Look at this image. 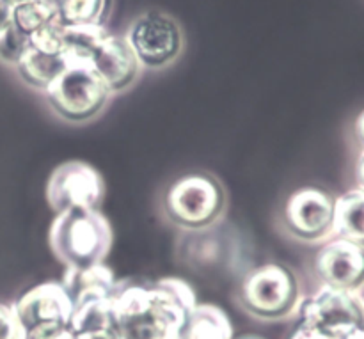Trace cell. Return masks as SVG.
<instances>
[{
	"label": "cell",
	"mask_w": 364,
	"mask_h": 339,
	"mask_svg": "<svg viewBox=\"0 0 364 339\" xmlns=\"http://www.w3.org/2000/svg\"><path fill=\"white\" fill-rule=\"evenodd\" d=\"M196 306L194 288L180 277H162L153 284L124 281L114 301V325L121 339H181Z\"/></svg>",
	"instance_id": "1"
},
{
	"label": "cell",
	"mask_w": 364,
	"mask_h": 339,
	"mask_svg": "<svg viewBox=\"0 0 364 339\" xmlns=\"http://www.w3.org/2000/svg\"><path fill=\"white\" fill-rule=\"evenodd\" d=\"M166 222L185 233H203L220 224L228 212V192L208 171H191L171 181L160 199Z\"/></svg>",
	"instance_id": "2"
},
{
	"label": "cell",
	"mask_w": 364,
	"mask_h": 339,
	"mask_svg": "<svg viewBox=\"0 0 364 339\" xmlns=\"http://www.w3.org/2000/svg\"><path fill=\"white\" fill-rule=\"evenodd\" d=\"M112 244V226L100 210H68L55 213L50 224V251L66 269L105 263Z\"/></svg>",
	"instance_id": "3"
},
{
	"label": "cell",
	"mask_w": 364,
	"mask_h": 339,
	"mask_svg": "<svg viewBox=\"0 0 364 339\" xmlns=\"http://www.w3.org/2000/svg\"><path fill=\"white\" fill-rule=\"evenodd\" d=\"M302 283L297 272L283 263H263L242 277L237 302L247 315L263 322H281L297 316Z\"/></svg>",
	"instance_id": "4"
},
{
	"label": "cell",
	"mask_w": 364,
	"mask_h": 339,
	"mask_svg": "<svg viewBox=\"0 0 364 339\" xmlns=\"http://www.w3.org/2000/svg\"><path fill=\"white\" fill-rule=\"evenodd\" d=\"M43 95L53 116L70 124L91 123L102 116L112 99L92 68L80 64L68 66Z\"/></svg>",
	"instance_id": "5"
},
{
	"label": "cell",
	"mask_w": 364,
	"mask_h": 339,
	"mask_svg": "<svg viewBox=\"0 0 364 339\" xmlns=\"http://www.w3.org/2000/svg\"><path fill=\"white\" fill-rule=\"evenodd\" d=\"M124 39L137 55L142 70L160 71L181 57L185 48L183 28L176 18L164 11H144L127 28Z\"/></svg>",
	"instance_id": "6"
},
{
	"label": "cell",
	"mask_w": 364,
	"mask_h": 339,
	"mask_svg": "<svg viewBox=\"0 0 364 339\" xmlns=\"http://www.w3.org/2000/svg\"><path fill=\"white\" fill-rule=\"evenodd\" d=\"M334 198L318 185L291 192L281 208L279 227L284 237L301 244H323L333 238Z\"/></svg>",
	"instance_id": "7"
},
{
	"label": "cell",
	"mask_w": 364,
	"mask_h": 339,
	"mask_svg": "<svg viewBox=\"0 0 364 339\" xmlns=\"http://www.w3.org/2000/svg\"><path fill=\"white\" fill-rule=\"evenodd\" d=\"M297 316L299 327L331 339H341L364 325L359 295L329 286H320L315 294L302 298Z\"/></svg>",
	"instance_id": "8"
},
{
	"label": "cell",
	"mask_w": 364,
	"mask_h": 339,
	"mask_svg": "<svg viewBox=\"0 0 364 339\" xmlns=\"http://www.w3.org/2000/svg\"><path fill=\"white\" fill-rule=\"evenodd\" d=\"M46 201L55 213L68 210H100L107 194L102 173L82 160L59 163L46 181Z\"/></svg>",
	"instance_id": "9"
},
{
	"label": "cell",
	"mask_w": 364,
	"mask_h": 339,
	"mask_svg": "<svg viewBox=\"0 0 364 339\" xmlns=\"http://www.w3.org/2000/svg\"><path fill=\"white\" fill-rule=\"evenodd\" d=\"M313 272L322 286L358 294L364 286V247L329 238L313 258Z\"/></svg>",
	"instance_id": "10"
},
{
	"label": "cell",
	"mask_w": 364,
	"mask_h": 339,
	"mask_svg": "<svg viewBox=\"0 0 364 339\" xmlns=\"http://www.w3.org/2000/svg\"><path fill=\"white\" fill-rule=\"evenodd\" d=\"M11 308L25 333L45 325H70L73 313V306L60 281H46L31 288Z\"/></svg>",
	"instance_id": "11"
},
{
	"label": "cell",
	"mask_w": 364,
	"mask_h": 339,
	"mask_svg": "<svg viewBox=\"0 0 364 339\" xmlns=\"http://www.w3.org/2000/svg\"><path fill=\"white\" fill-rule=\"evenodd\" d=\"M91 68L110 95H119L137 84L142 66L124 36L109 32L92 55Z\"/></svg>",
	"instance_id": "12"
},
{
	"label": "cell",
	"mask_w": 364,
	"mask_h": 339,
	"mask_svg": "<svg viewBox=\"0 0 364 339\" xmlns=\"http://www.w3.org/2000/svg\"><path fill=\"white\" fill-rule=\"evenodd\" d=\"M60 284L75 308L91 301L116 298L124 281L117 279L105 263H100L87 269H66Z\"/></svg>",
	"instance_id": "13"
},
{
	"label": "cell",
	"mask_w": 364,
	"mask_h": 339,
	"mask_svg": "<svg viewBox=\"0 0 364 339\" xmlns=\"http://www.w3.org/2000/svg\"><path fill=\"white\" fill-rule=\"evenodd\" d=\"M68 68L64 53L45 52L41 48L28 45L21 59L14 66L18 77L27 87L45 92L48 85Z\"/></svg>",
	"instance_id": "14"
},
{
	"label": "cell",
	"mask_w": 364,
	"mask_h": 339,
	"mask_svg": "<svg viewBox=\"0 0 364 339\" xmlns=\"http://www.w3.org/2000/svg\"><path fill=\"white\" fill-rule=\"evenodd\" d=\"M333 237L364 247V192L359 188L338 195L334 201Z\"/></svg>",
	"instance_id": "15"
},
{
	"label": "cell",
	"mask_w": 364,
	"mask_h": 339,
	"mask_svg": "<svg viewBox=\"0 0 364 339\" xmlns=\"http://www.w3.org/2000/svg\"><path fill=\"white\" fill-rule=\"evenodd\" d=\"M109 32L105 23L63 25L64 57H66L68 66L80 64V66L91 68L92 55Z\"/></svg>",
	"instance_id": "16"
},
{
	"label": "cell",
	"mask_w": 364,
	"mask_h": 339,
	"mask_svg": "<svg viewBox=\"0 0 364 339\" xmlns=\"http://www.w3.org/2000/svg\"><path fill=\"white\" fill-rule=\"evenodd\" d=\"M181 339H233V325L219 306L198 304L185 320Z\"/></svg>",
	"instance_id": "17"
},
{
	"label": "cell",
	"mask_w": 364,
	"mask_h": 339,
	"mask_svg": "<svg viewBox=\"0 0 364 339\" xmlns=\"http://www.w3.org/2000/svg\"><path fill=\"white\" fill-rule=\"evenodd\" d=\"M63 25L103 23L112 0H48Z\"/></svg>",
	"instance_id": "18"
},
{
	"label": "cell",
	"mask_w": 364,
	"mask_h": 339,
	"mask_svg": "<svg viewBox=\"0 0 364 339\" xmlns=\"http://www.w3.org/2000/svg\"><path fill=\"white\" fill-rule=\"evenodd\" d=\"M55 20H59L57 11L48 0H28V2L16 4L11 13V21L28 38Z\"/></svg>",
	"instance_id": "19"
},
{
	"label": "cell",
	"mask_w": 364,
	"mask_h": 339,
	"mask_svg": "<svg viewBox=\"0 0 364 339\" xmlns=\"http://www.w3.org/2000/svg\"><path fill=\"white\" fill-rule=\"evenodd\" d=\"M28 45H31V38L21 32L13 21L0 28V60L4 64L16 66Z\"/></svg>",
	"instance_id": "20"
},
{
	"label": "cell",
	"mask_w": 364,
	"mask_h": 339,
	"mask_svg": "<svg viewBox=\"0 0 364 339\" xmlns=\"http://www.w3.org/2000/svg\"><path fill=\"white\" fill-rule=\"evenodd\" d=\"M0 339H25V330L13 308L0 304Z\"/></svg>",
	"instance_id": "21"
},
{
	"label": "cell",
	"mask_w": 364,
	"mask_h": 339,
	"mask_svg": "<svg viewBox=\"0 0 364 339\" xmlns=\"http://www.w3.org/2000/svg\"><path fill=\"white\" fill-rule=\"evenodd\" d=\"M25 339H77L70 325H45L25 333Z\"/></svg>",
	"instance_id": "22"
},
{
	"label": "cell",
	"mask_w": 364,
	"mask_h": 339,
	"mask_svg": "<svg viewBox=\"0 0 364 339\" xmlns=\"http://www.w3.org/2000/svg\"><path fill=\"white\" fill-rule=\"evenodd\" d=\"M77 339H121L117 334L116 325L112 327H103V329L89 330V333L77 334Z\"/></svg>",
	"instance_id": "23"
},
{
	"label": "cell",
	"mask_w": 364,
	"mask_h": 339,
	"mask_svg": "<svg viewBox=\"0 0 364 339\" xmlns=\"http://www.w3.org/2000/svg\"><path fill=\"white\" fill-rule=\"evenodd\" d=\"M354 176H355V183H358V188L364 192V149H361L358 160H355Z\"/></svg>",
	"instance_id": "24"
},
{
	"label": "cell",
	"mask_w": 364,
	"mask_h": 339,
	"mask_svg": "<svg viewBox=\"0 0 364 339\" xmlns=\"http://www.w3.org/2000/svg\"><path fill=\"white\" fill-rule=\"evenodd\" d=\"M290 339H331V338L323 336V334H318V333H313V330L304 329V327H299V329L291 334Z\"/></svg>",
	"instance_id": "25"
},
{
	"label": "cell",
	"mask_w": 364,
	"mask_h": 339,
	"mask_svg": "<svg viewBox=\"0 0 364 339\" xmlns=\"http://www.w3.org/2000/svg\"><path fill=\"white\" fill-rule=\"evenodd\" d=\"M11 13H13V6L7 0H0V28L9 23Z\"/></svg>",
	"instance_id": "26"
},
{
	"label": "cell",
	"mask_w": 364,
	"mask_h": 339,
	"mask_svg": "<svg viewBox=\"0 0 364 339\" xmlns=\"http://www.w3.org/2000/svg\"><path fill=\"white\" fill-rule=\"evenodd\" d=\"M354 134L355 139H358L359 146L364 149V110L355 117V123H354Z\"/></svg>",
	"instance_id": "27"
},
{
	"label": "cell",
	"mask_w": 364,
	"mask_h": 339,
	"mask_svg": "<svg viewBox=\"0 0 364 339\" xmlns=\"http://www.w3.org/2000/svg\"><path fill=\"white\" fill-rule=\"evenodd\" d=\"M341 339H364V325L358 327V329H354V330H350L347 336H343Z\"/></svg>",
	"instance_id": "28"
},
{
	"label": "cell",
	"mask_w": 364,
	"mask_h": 339,
	"mask_svg": "<svg viewBox=\"0 0 364 339\" xmlns=\"http://www.w3.org/2000/svg\"><path fill=\"white\" fill-rule=\"evenodd\" d=\"M235 339V338H233ZM237 339H265V338H262V336H252V334H247V336H240V338H237Z\"/></svg>",
	"instance_id": "29"
},
{
	"label": "cell",
	"mask_w": 364,
	"mask_h": 339,
	"mask_svg": "<svg viewBox=\"0 0 364 339\" xmlns=\"http://www.w3.org/2000/svg\"><path fill=\"white\" fill-rule=\"evenodd\" d=\"M7 2H9L11 6H16V4H21V2H28V0H7Z\"/></svg>",
	"instance_id": "30"
},
{
	"label": "cell",
	"mask_w": 364,
	"mask_h": 339,
	"mask_svg": "<svg viewBox=\"0 0 364 339\" xmlns=\"http://www.w3.org/2000/svg\"><path fill=\"white\" fill-rule=\"evenodd\" d=\"M359 298H361V306H363V311H364V294Z\"/></svg>",
	"instance_id": "31"
}]
</instances>
